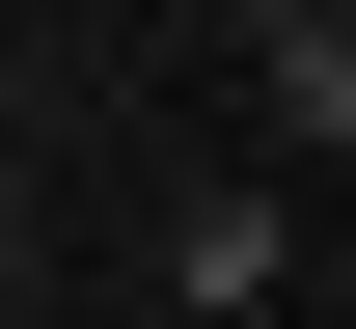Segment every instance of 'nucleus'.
I'll list each match as a JSON object with an SVG mask.
<instances>
[{
  "label": "nucleus",
  "mask_w": 356,
  "mask_h": 329,
  "mask_svg": "<svg viewBox=\"0 0 356 329\" xmlns=\"http://www.w3.org/2000/svg\"><path fill=\"white\" fill-rule=\"evenodd\" d=\"M137 275H165V302H274V275H329V247H302V192H192Z\"/></svg>",
  "instance_id": "obj_2"
},
{
  "label": "nucleus",
  "mask_w": 356,
  "mask_h": 329,
  "mask_svg": "<svg viewBox=\"0 0 356 329\" xmlns=\"http://www.w3.org/2000/svg\"><path fill=\"white\" fill-rule=\"evenodd\" d=\"M220 28H247V110H274V138H356V0H220Z\"/></svg>",
  "instance_id": "obj_1"
}]
</instances>
